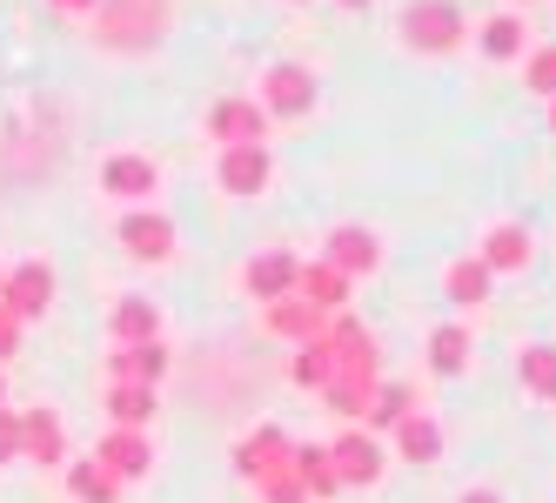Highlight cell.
<instances>
[{"mask_svg":"<svg viewBox=\"0 0 556 503\" xmlns=\"http://www.w3.org/2000/svg\"><path fill=\"white\" fill-rule=\"evenodd\" d=\"M395 27H403V48H416V54H456L469 41V14L456 0H409Z\"/></svg>","mask_w":556,"mask_h":503,"instance_id":"6da1fadb","label":"cell"},{"mask_svg":"<svg viewBox=\"0 0 556 503\" xmlns=\"http://www.w3.org/2000/svg\"><path fill=\"white\" fill-rule=\"evenodd\" d=\"M48 302H54V268H48V262H21V268H8V282H0V309H8L14 323L48 316Z\"/></svg>","mask_w":556,"mask_h":503,"instance_id":"7a4b0ae2","label":"cell"},{"mask_svg":"<svg viewBox=\"0 0 556 503\" xmlns=\"http://www.w3.org/2000/svg\"><path fill=\"white\" fill-rule=\"evenodd\" d=\"M329 470H336V483H376L389 470V450L363 430V423H355V430H342L329 443Z\"/></svg>","mask_w":556,"mask_h":503,"instance_id":"3957f363","label":"cell"},{"mask_svg":"<svg viewBox=\"0 0 556 503\" xmlns=\"http://www.w3.org/2000/svg\"><path fill=\"white\" fill-rule=\"evenodd\" d=\"M315 108V74L295 67V61H275L262 74V114H282V122H302Z\"/></svg>","mask_w":556,"mask_h":503,"instance_id":"277c9868","label":"cell"},{"mask_svg":"<svg viewBox=\"0 0 556 503\" xmlns=\"http://www.w3.org/2000/svg\"><path fill=\"white\" fill-rule=\"evenodd\" d=\"M208 135H215L222 148H262L268 114H262V101H249V95H222V101L208 108Z\"/></svg>","mask_w":556,"mask_h":503,"instance_id":"5b68a950","label":"cell"},{"mask_svg":"<svg viewBox=\"0 0 556 503\" xmlns=\"http://www.w3.org/2000/svg\"><path fill=\"white\" fill-rule=\"evenodd\" d=\"M289 456H295L289 430H275V423H262V430H249L242 443H235V470H242L249 483H268V477H282V470H289Z\"/></svg>","mask_w":556,"mask_h":503,"instance_id":"8992f818","label":"cell"},{"mask_svg":"<svg viewBox=\"0 0 556 503\" xmlns=\"http://www.w3.org/2000/svg\"><path fill=\"white\" fill-rule=\"evenodd\" d=\"M101 41L108 48H141L154 41V0H101Z\"/></svg>","mask_w":556,"mask_h":503,"instance_id":"52a82bcc","label":"cell"},{"mask_svg":"<svg viewBox=\"0 0 556 503\" xmlns=\"http://www.w3.org/2000/svg\"><path fill=\"white\" fill-rule=\"evenodd\" d=\"M122 249H128L135 262H168V255H175V222H168L162 209L122 215Z\"/></svg>","mask_w":556,"mask_h":503,"instance_id":"ba28073f","label":"cell"},{"mask_svg":"<svg viewBox=\"0 0 556 503\" xmlns=\"http://www.w3.org/2000/svg\"><path fill=\"white\" fill-rule=\"evenodd\" d=\"M94 463L114 477V483H128V477H148V463H154V450H148V430H108L101 443H94Z\"/></svg>","mask_w":556,"mask_h":503,"instance_id":"9c48e42d","label":"cell"},{"mask_svg":"<svg viewBox=\"0 0 556 503\" xmlns=\"http://www.w3.org/2000/svg\"><path fill=\"white\" fill-rule=\"evenodd\" d=\"M168 363H175V350L162 336H154V342H128V350L108 356V382H148V390H154V382L168 376Z\"/></svg>","mask_w":556,"mask_h":503,"instance_id":"30bf717a","label":"cell"},{"mask_svg":"<svg viewBox=\"0 0 556 503\" xmlns=\"http://www.w3.org/2000/svg\"><path fill=\"white\" fill-rule=\"evenodd\" d=\"M215 181L228 188V196H262V188L275 181L268 148H222V168H215Z\"/></svg>","mask_w":556,"mask_h":503,"instance_id":"8fae6325","label":"cell"},{"mask_svg":"<svg viewBox=\"0 0 556 503\" xmlns=\"http://www.w3.org/2000/svg\"><path fill=\"white\" fill-rule=\"evenodd\" d=\"M329 268H342V276L355 282V276H376L382 268V242H376V228H336L329 236Z\"/></svg>","mask_w":556,"mask_h":503,"instance_id":"7c38bea8","label":"cell"},{"mask_svg":"<svg viewBox=\"0 0 556 503\" xmlns=\"http://www.w3.org/2000/svg\"><path fill=\"white\" fill-rule=\"evenodd\" d=\"M295 276H302V255H289V249H268V255H255L249 262V295L255 302H282V295H295Z\"/></svg>","mask_w":556,"mask_h":503,"instance_id":"4fadbf2b","label":"cell"},{"mask_svg":"<svg viewBox=\"0 0 556 503\" xmlns=\"http://www.w3.org/2000/svg\"><path fill=\"white\" fill-rule=\"evenodd\" d=\"M154 181H162V175H154V162H148V154H108V162H101V196L141 202Z\"/></svg>","mask_w":556,"mask_h":503,"instance_id":"5bb4252c","label":"cell"},{"mask_svg":"<svg viewBox=\"0 0 556 503\" xmlns=\"http://www.w3.org/2000/svg\"><path fill=\"white\" fill-rule=\"evenodd\" d=\"M295 295H302V302H315L323 316H342V309H349V276H342V268H329V262H302Z\"/></svg>","mask_w":556,"mask_h":503,"instance_id":"9a60e30c","label":"cell"},{"mask_svg":"<svg viewBox=\"0 0 556 503\" xmlns=\"http://www.w3.org/2000/svg\"><path fill=\"white\" fill-rule=\"evenodd\" d=\"M21 456H34V463H61L67 456V430H61L54 410H27L21 416Z\"/></svg>","mask_w":556,"mask_h":503,"instance_id":"2e32d148","label":"cell"},{"mask_svg":"<svg viewBox=\"0 0 556 503\" xmlns=\"http://www.w3.org/2000/svg\"><path fill=\"white\" fill-rule=\"evenodd\" d=\"M108 329H114L122 350H128V342H154V336H162V309H154L148 295H122L114 316H108Z\"/></svg>","mask_w":556,"mask_h":503,"instance_id":"e0dca14e","label":"cell"},{"mask_svg":"<svg viewBox=\"0 0 556 503\" xmlns=\"http://www.w3.org/2000/svg\"><path fill=\"white\" fill-rule=\"evenodd\" d=\"M268 329L289 336V342H315V336L329 329V316L315 302H302V295H282V302H268Z\"/></svg>","mask_w":556,"mask_h":503,"instance_id":"ac0fdd59","label":"cell"},{"mask_svg":"<svg viewBox=\"0 0 556 503\" xmlns=\"http://www.w3.org/2000/svg\"><path fill=\"white\" fill-rule=\"evenodd\" d=\"M108 416H114V430H148L154 423V390L148 382H108Z\"/></svg>","mask_w":556,"mask_h":503,"instance_id":"d6986e66","label":"cell"},{"mask_svg":"<svg viewBox=\"0 0 556 503\" xmlns=\"http://www.w3.org/2000/svg\"><path fill=\"white\" fill-rule=\"evenodd\" d=\"M395 456H409V463H435V456H443V423L422 416V410H409L403 423H395Z\"/></svg>","mask_w":556,"mask_h":503,"instance_id":"ffe728a7","label":"cell"},{"mask_svg":"<svg viewBox=\"0 0 556 503\" xmlns=\"http://www.w3.org/2000/svg\"><path fill=\"white\" fill-rule=\"evenodd\" d=\"M490 268V276H509V268H523L530 262V228H516V222H503V228H490V242H483V255H476Z\"/></svg>","mask_w":556,"mask_h":503,"instance_id":"44dd1931","label":"cell"},{"mask_svg":"<svg viewBox=\"0 0 556 503\" xmlns=\"http://www.w3.org/2000/svg\"><path fill=\"white\" fill-rule=\"evenodd\" d=\"M289 470H295V483H302L315 503H329V496L342 490V483H336V470H329V450H323V443H295Z\"/></svg>","mask_w":556,"mask_h":503,"instance_id":"7402d4cb","label":"cell"},{"mask_svg":"<svg viewBox=\"0 0 556 503\" xmlns=\"http://www.w3.org/2000/svg\"><path fill=\"white\" fill-rule=\"evenodd\" d=\"M516 376H523V390L556 403V342H530L523 356H516Z\"/></svg>","mask_w":556,"mask_h":503,"instance_id":"603a6c76","label":"cell"},{"mask_svg":"<svg viewBox=\"0 0 556 503\" xmlns=\"http://www.w3.org/2000/svg\"><path fill=\"white\" fill-rule=\"evenodd\" d=\"M289 376L302 382V390H329V376H336V356H329V329L315 336V342H295V363Z\"/></svg>","mask_w":556,"mask_h":503,"instance_id":"cb8c5ba5","label":"cell"},{"mask_svg":"<svg viewBox=\"0 0 556 503\" xmlns=\"http://www.w3.org/2000/svg\"><path fill=\"white\" fill-rule=\"evenodd\" d=\"M429 369L435 376H463L469 369V329L463 323H443V329L429 336Z\"/></svg>","mask_w":556,"mask_h":503,"instance_id":"d4e9b609","label":"cell"},{"mask_svg":"<svg viewBox=\"0 0 556 503\" xmlns=\"http://www.w3.org/2000/svg\"><path fill=\"white\" fill-rule=\"evenodd\" d=\"M67 496H74V503H114V496H122V483H114L94 456H81V463L67 470Z\"/></svg>","mask_w":556,"mask_h":503,"instance_id":"484cf974","label":"cell"},{"mask_svg":"<svg viewBox=\"0 0 556 503\" xmlns=\"http://www.w3.org/2000/svg\"><path fill=\"white\" fill-rule=\"evenodd\" d=\"M476 41H483L490 61H516V54H523V21H516V14H490Z\"/></svg>","mask_w":556,"mask_h":503,"instance_id":"4316f807","label":"cell"},{"mask_svg":"<svg viewBox=\"0 0 556 503\" xmlns=\"http://www.w3.org/2000/svg\"><path fill=\"white\" fill-rule=\"evenodd\" d=\"M450 302H463V309H476V302H490V268L476 262V255H463V262L450 268Z\"/></svg>","mask_w":556,"mask_h":503,"instance_id":"83f0119b","label":"cell"},{"mask_svg":"<svg viewBox=\"0 0 556 503\" xmlns=\"http://www.w3.org/2000/svg\"><path fill=\"white\" fill-rule=\"evenodd\" d=\"M409 390H403V382H376V397H369V423H376V430H395V423H403L409 416Z\"/></svg>","mask_w":556,"mask_h":503,"instance_id":"f1b7e54d","label":"cell"},{"mask_svg":"<svg viewBox=\"0 0 556 503\" xmlns=\"http://www.w3.org/2000/svg\"><path fill=\"white\" fill-rule=\"evenodd\" d=\"M523 88L543 95V101H556V48H536V54L523 61Z\"/></svg>","mask_w":556,"mask_h":503,"instance_id":"f546056e","label":"cell"},{"mask_svg":"<svg viewBox=\"0 0 556 503\" xmlns=\"http://www.w3.org/2000/svg\"><path fill=\"white\" fill-rule=\"evenodd\" d=\"M255 496H262V503H308V490L295 483V470H282V477H268V483H255Z\"/></svg>","mask_w":556,"mask_h":503,"instance_id":"4dcf8cb0","label":"cell"},{"mask_svg":"<svg viewBox=\"0 0 556 503\" xmlns=\"http://www.w3.org/2000/svg\"><path fill=\"white\" fill-rule=\"evenodd\" d=\"M8 456H21V416L0 403V463H8Z\"/></svg>","mask_w":556,"mask_h":503,"instance_id":"1f68e13d","label":"cell"},{"mask_svg":"<svg viewBox=\"0 0 556 503\" xmlns=\"http://www.w3.org/2000/svg\"><path fill=\"white\" fill-rule=\"evenodd\" d=\"M14 350H21V323L8 316V309H0V363H8Z\"/></svg>","mask_w":556,"mask_h":503,"instance_id":"d6a6232c","label":"cell"},{"mask_svg":"<svg viewBox=\"0 0 556 503\" xmlns=\"http://www.w3.org/2000/svg\"><path fill=\"white\" fill-rule=\"evenodd\" d=\"M54 8H61V14H94L101 0H54Z\"/></svg>","mask_w":556,"mask_h":503,"instance_id":"836d02e7","label":"cell"},{"mask_svg":"<svg viewBox=\"0 0 556 503\" xmlns=\"http://www.w3.org/2000/svg\"><path fill=\"white\" fill-rule=\"evenodd\" d=\"M463 503H503L496 490H463Z\"/></svg>","mask_w":556,"mask_h":503,"instance_id":"e575fe53","label":"cell"},{"mask_svg":"<svg viewBox=\"0 0 556 503\" xmlns=\"http://www.w3.org/2000/svg\"><path fill=\"white\" fill-rule=\"evenodd\" d=\"M342 8H369V0H342Z\"/></svg>","mask_w":556,"mask_h":503,"instance_id":"d590c367","label":"cell"},{"mask_svg":"<svg viewBox=\"0 0 556 503\" xmlns=\"http://www.w3.org/2000/svg\"><path fill=\"white\" fill-rule=\"evenodd\" d=\"M549 128H556V101H549Z\"/></svg>","mask_w":556,"mask_h":503,"instance_id":"8d00e7d4","label":"cell"},{"mask_svg":"<svg viewBox=\"0 0 556 503\" xmlns=\"http://www.w3.org/2000/svg\"><path fill=\"white\" fill-rule=\"evenodd\" d=\"M0 282H8V268H0Z\"/></svg>","mask_w":556,"mask_h":503,"instance_id":"74e56055","label":"cell"},{"mask_svg":"<svg viewBox=\"0 0 556 503\" xmlns=\"http://www.w3.org/2000/svg\"><path fill=\"white\" fill-rule=\"evenodd\" d=\"M0 397H8V390H0Z\"/></svg>","mask_w":556,"mask_h":503,"instance_id":"f35d334b","label":"cell"}]
</instances>
